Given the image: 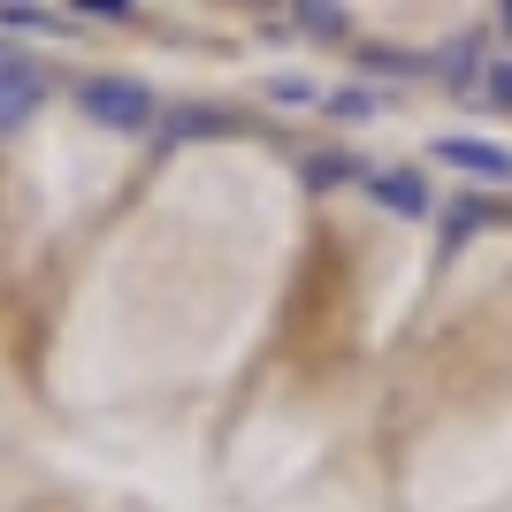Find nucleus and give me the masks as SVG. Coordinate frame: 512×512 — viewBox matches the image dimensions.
Returning <instances> with one entry per match:
<instances>
[{
	"instance_id": "obj_1",
	"label": "nucleus",
	"mask_w": 512,
	"mask_h": 512,
	"mask_svg": "<svg viewBox=\"0 0 512 512\" xmlns=\"http://www.w3.org/2000/svg\"><path fill=\"white\" fill-rule=\"evenodd\" d=\"M77 107H85L100 130H146L153 123V92L138 77H85L77 85Z\"/></svg>"
},
{
	"instance_id": "obj_2",
	"label": "nucleus",
	"mask_w": 512,
	"mask_h": 512,
	"mask_svg": "<svg viewBox=\"0 0 512 512\" xmlns=\"http://www.w3.org/2000/svg\"><path fill=\"white\" fill-rule=\"evenodd\" d=\"M428 153L459 176H482V184H512V153L497 138H467V130H444V138H428Z\"/></svg>"
},
{
	"instance_id": "obj_3",
	"label": "nucleus",
	"mask_w": 512,
	"mask_h": 512,
	"mask_svg": "<svg viewBox=\"0 0 512 512\" xmlns=\"http://www.w3.org/2000/svg\"><path fill=\"white\" fill-rule=\"evenodd\" d=\"M39 100H46L39 62H23V54H8V46H0V130L31 123V115H39Z\"/></svg>"
},
{
	"instance_id": "obj_4",
	"label": "nucleus",
	"mask_w": 512,
	"mask_h": 512,
	"mask_svg": "<svg viewBox=\"0 0 512 512\" xmlns=\"http://www.w3.org/2000/svg\"><path fill=\"white\" fill-rule=\"evenodd\" d=\"M367 199L383 214H398V222H421L428 214V184L413 169H367Z\"/></svg>"
},
{
	"instance_id": "obj_5",
	"label": "nucleus",
	"mask_w": 512,
	"mask_h": 512,
	"mask_svg": "<svg viewBox=\"0 0 512 512\" xmlns=\"http://www.w3.org/2000/svg\"><path fill=\"white\" fill-rule=\"evenodd\" d=\"M436 77H444L459 100H467V92H482V46H474V39H451L444 54H436Z\"/></svg>"
},
{
	"instance_id": "obj_6",
	"label": "nucleus",
	"mask_w": 512,
	"mask_h": 512,
	"mask_svg": "<svg viewBox=\"0 0 512 512\" xmlns=\"http://www.w3.org/2000/svg\"><path fill=\"white\" fill-rule=\"evenodd\" d=\"M306 184H314V192H337V184H367V161L360 153H306Z\"/></svg>"
},
{
	"instance_id": "obj_7",
	"label": "nucleus",
	"mask_w": 512,
	"mask_h": 512,
	"mask_svg": "<svg viewBox=\"0 0 512 512\" xmlns=\"http://www.w3.org/2000/svg\"><path fill=\"white\" fill-rule=\"evenodd\" d=\"M321 107H329L337 123H375V115H383V92H367V85H337V92H321Z\"/></svg>"
},
{
	"instance_id": "obj_8",
	"label": "nucleus",
	"mask_w": 512,
	"mask_h": 512,
	"mask_svg": "<svg viewBox=\"0 0 512 512\" xmlns=\"http://www.w3.org/2000/svg\"><path fill=\"white\" fill-rule=\"evenodd\" d=\"M283 23H299L306 39H344V31H352V16H344V8H321V0H306V8H291V16Z\"/></svg>"
},
{
	"instance_id": "obj_9",
	"label": "nucleus",
	"mask_w": 512,
	"mask_h": 512,
	"mask_svg": "<svg viewBox=\"0 0 512 512\" xmlns=\"http://www.w3.org/2000/svg\"><path fill=\"white\" fill-rule=\"evenodd\" d=\"M214 130H222L214 107H176L169 123H161V138H214Z\"/></svg>"
},
{
	"instance_id": "obj_10",
	"label": "nucleus",
	"mask_w": 512,
	"mask_h": 512,
	"mask_svg": "<svg viewBox=\"0 0 512 512\" xmlns=\"http://www.w3.org/2000/svg\"><path fill=\"white\" fill-rule=\"evenodd\" d=\"M69 16H54V8H8L0 0V31H62Z\"/></svg>"
},
{
	"instance_id": "obj_11",
	"label": "nucleus",
	"mask_w": 512,
	"mask_h": 512,
	"mask_svg": "<svg viewBox=\"0 0 512 512\" xmlns=\"http://www.w3.org/2000/svg\"><path fill=\"white\" fill-rule=\"evenodd\" d=\"M482 222H490V207H482V199H451V207H444V237H474Z\"/></svg>"
},
{
	"instance_id": "obj_12",
	"label": "nucleus",
	"mask_w": 512,
	"mask_h": 512,
	"mask_svg": "<svg viewBox=\"0 0 512 512\" xmlns=\"http://www.w3.org/2000/svg\"><path fill=\"white\" fill-rule=\"evenodd\" d=\"M474 100H490V107H505V115H512V62L482 69V92H474Z\"/></svg>"
},
{
	"instance_id": "obj_13",
	"label": "nucleus",
	"mask_w": 512,
	"mask_h": 512,
	"mask_svg": "<svg viewBox=\"0 0 512 512\" xmlns=\"http://www.w3.org/2000/svg\"><path fill=\"white\" fill-rule=\"evenodd\" d=\"M69 23H130V0H77Z\"/></svg>"
},
{
	"instance_id": "obj_14",
	"label": "nucleus",
	"mask_w": 512,
	"mask_h": 512,
	"mask_svg": "<svg viewBox=\"0 0 512 512\" xmlns=\"http://www.w3.org/2000/svg\"><path fill=\"white\" fill-rule=\"evenodd\" d=\"M268 100H276V107H314L321 92L306 85V77H276V85H268Z\"/></svg>"
}]
</instances>
